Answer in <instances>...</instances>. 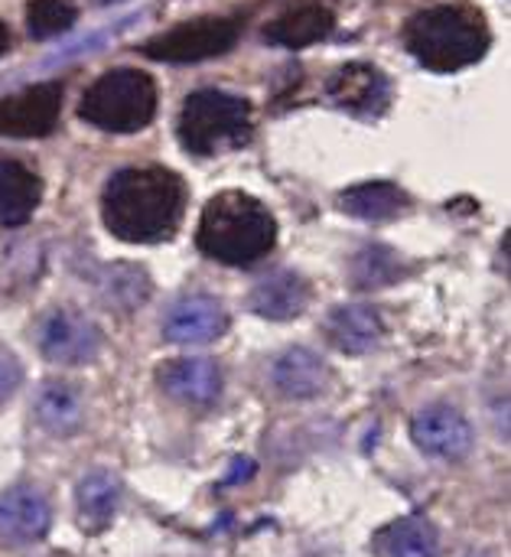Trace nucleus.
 I'll return each mask as SVG.
<instances>
[{
	"label": "nucleus",
	"instance_id": "nucleus-24",
	"mask_svg": "<svg viewBox=\"0 0 511 557\" xmlns=\"http://www.w3.org/2000/svg\"><path fill=\"white\" fill-rule=\"evenodd\" d=\"M75 23V7L68 0H33L26 7V29L33 39H52Z\"/></svg>",
	"mask_w": 511,
	"mask_h": 557
},
{
	"label": "nucleus",
	"instance_id": "nucleus-9",
	"mask_svg": "<svg viewBox=\"0 0 511 557\" xmlns=\"http://www.w3.org/2000/svg\"><path fill=\"white\" fill-rule=\"evenodd\" d=\"M326 95L336 108L356 117H378L388 108L391 85L382 69L369 62H349L326 82Z\"/></svg>",
	"mask_w": 511,
	"mask_h": 557
},
{
	"label": "nucleus",
	"instance_id": "nucleus-16",
	"mask_svg": "<svg viewBox=\"0 0 511 557\" xmlns=\"http://www.w3.org/2000/svg\"><path fill=\"white\" fill-rule=\"evenodd\" d=\"M326 333L329 339L349 352V356H365L372 352L378 343H382V317L372 310V307H359V304H346V307H336L329 317H326Z\"/></svg>",
	"mask_w": 511,
	"mask_h": 557
},
{
	"label": "nucleus",
	"instance_id": "nucleus-25",
	"mask_svg": "<svg viewBox=\"0 0 511 557\" xmlns=\"http://www.w3.org/2000/svg\"><path fill=\"white\" fill-rule=\"evenodd\" d=\"M20 382H23V369H20V362L7 352V349H0V405L20 388Z\"/></svg>",
	"mask_w": 511,
	"mask_h": 557
},
{
	"label": "nucleus",
	"instance_id": "nucleus-1",
	"mask_svg": "<svg viewBox=\"0 0 511 557\" xmlns=\"http://www.w3.org/2000/svg\"><path fill=\"white\" fill-rule=\"evenodd\" d=\"M186 209V186L173 170L130 166L108 180L101 215L114 238L130 245H157L173 238Z\"/></svg>",
	"mask_w": 511,
	"mask_h": 557
},
{
	"label": "nucleus",
	"instance_id": "nucleus-10",
	"mask_svg": "<svg viewBox=\"0 0 511 557\" xmlns=\"http://www.w3.org/2000/svg\"><path fill=\"white\" fill-rule=\"evenodd\" d=\"M411 437L427 457H437V460H463L473 450V428L450 405L424 408L411 424Z\"/></svg>",
	"mask_w": 511,
	"mask_h": 557
},
{
	"label": "nucleus",
	"instance_id": "nucleus-8",
	"mask_svg": "<svg viewBox=\"0 0 511 557\" xmlns=\"http://www.w3.org/2000/svg\"><path fill=\"white\" fill-rule=\"evenodd\" d=\"M62 111V85L42 82L0 101V137H46Z\"/></svg>",
	"mask_w": 511,
	"mask_h": 557
},
{
	"label": "nucleus",
	"instance_id": "nucleus-22",
	"mask_svg": "<svg viewBox=\"0 0 511 557\" xmlns=\"http://www.w3.org/2000/svg\"><path fill=\"white\" fill-rule=\"evenodd\" d=\"M117 503H121V483L108 470H95L78 483V512L88 529L108 525Z\"/></svg>",
	"mask_w": 511,
	"mask_h": 557
},
{
	"label": "nucleus",
	"instance_id": "nucleus-5",
	"mask_svg": "<svg viewBox=\"0 0 511 557\" xmlns=\"http://www.w3.org/2000/svg\"><path fill=\"white\" fill-rule=\"evenodd\" d=\"M251 137V104L232 91L202 88L183 101L179 140L196 157L235 150Z\"/></svg>",
	"mask_w": 511,
	"mask_h": 557
},
{
	"label": "nucleus",
	"instance_id": "nucleus-19",
	"mask_svg": "<svg viewBox=\"0 0 511 557\" xmlns=\"http://www.w3.org/2000/svg\"><path fill=\"white\" fill-rule=\"evenodd\" d=\"M378 552L385 557H437L440 555V532L424 516H408L391 522L378 535Z\"/></svg>",
	"mask_w": 511,
	"mask_h": 557
},
{
	"label": "nucleus",
	"instance_id": "nucleus-7",
	"mask_svg": "<svg viewBox=\"0 0 511 557\" xmlns=\"http://www.w3.org/2000/svg\"><path fill=\"white\" fill-rule=\"evenodd\" d=\"M39 352L59 366H85L101 352V330L78 310H49L36 333Z\"/></svg>",
	"mask_w": 511,
	"mask_h": 557
},
{
	"label": "nucleus",
	"instance_id": "nucleus-17",
	"mask_svg": "<svg viewBox=\"0 0 511 557\" xmlns=\"http://www.w3.org/2000/svg\"><path fill=\"white\" fill-rule=\"evenodd\" d=\"M42 196L39 176L20 160L0 157V225H23Z\"/></svg>",
	"mask_w": 511,
	"mask_h": 557
},
{
	"label": "nucleus",
	"instance_id": "nucleus-12",
	"mask_svg": "<svg viewBox=\"0 0 511 557\" xmlns=\"http://www.w3.org/2000/svg\"><path fill=\"white\" fill-rule=\"evenodd\" d=\"M49 499L33 486H13L0 496V542L33 545L49 532Z\"/></svg>",
	"mask_w": 511,
	"mask_h": 557
},
{
	"label": "nucleus",
	"instance_id": "nucleus-14",
	"mask_svg": "<svg viewBox=\"0 0 511 557\" xmlns=\"http://www.w3.org/2000/svg\"><path fill=\"white\" fill-rule=\"evenodd\" d=\"M271 379H274V388L284 395V398H294V401H303V398H316L326 382H329V369L323 366V359L310 349H287L274 369H271Z\"/></svg>",
	"mask_w": 511,
	"mask_h": 557
},
{
	"label": "nucleus",
	"instance_id": "nucleus-6",
	"mask_svg": "<svg viewBox=\"0 0 511 557\" xmlns=\"http://www.w3.org/2000/svg\"><path fill=\"white\" fill-rule=\"evenodd\" d=\"M238 20L232 16H199L189 23H179L160 36H150L140 52L153 62H202L212 55H225L238 42Z\"/></svg>",
	"mask_w": 511,
	"mask_h": 557
},
{
	"label": "nucleus",
	"instance_id": "nucleus-20",
	"mask_svg": "<svg viewBox=\"0 0 511 557\" xmlns=\"http://www.w3.org/2000/svg\"><path fill=\"white\" fill-rule=\"evenodd\" d=\"M339 206L356 215V219H365V222H385V219H395L404 206H408V196L401 186L395 183H362V186H352L339 196Z\"/></svg>",
	"mask_w": 511,
	"mask_h": 557
},
{
	"label": "nucleus",
	"instance_id": "nucleus-15",
	"mask_svg": "<svg viewBox=\"0 0 511 557\" xmlns=\"http://www.w3.org/2000/svg\"><path fill=\"white\" fill-rule=\"evenodd\" d=\"M310 304V284L294 271H277L251 290V310L264 320H294Z\"/></svg>",
	"mask_w": 511,
	"mask_h": 557
},
{
	"label": "nucleus",
	"instance_id": "nucleus-26",
	"mask_svg": "<svg viewBox=\"0 0 511 557\" xmlns=\"http://www.w3.org/2000/svg\"><path fill=\"white\" fill-rule=\"evenodd\" d=\"M10 49V29H7V23L0 20V55Z\"/></svg>",
	"mask_w": 511,
	"mask_h": 557
},
{
	"label": "nucleus",
	"instance_id": "nucleus-11",
	"mask_svg": "<svg viewBox=\"0 0 511 557\" xmlns=\"http://www.w3.org/2000/svg\"><path fill=\"white\" fill-rule=\"evenodd\" d=\"M228 330V317L215 297L192 294L170 307L163 320V336L176 346H205Z\"/></svg>",
	"mask_w": 511,
	"mask_h": 557
},
{
	"label": "nucleus",
	"instance_id": "nucleus-3",
	"mask_svg": "<svg viewBox=\"0 0 511 557\" xmlns=\"http://www.w3.org/2000/svg\"><path fill=\"white\" fill-rule=\"evenodd\" d=\"M277 242V222L264 202L245 193H219L209 199L199 219L196 245L202 255L222 264L248 268L271 255Z\"/></svg>",
	"mask_w": 511,
	"mask_h": 557
},
{
	"label": "nucleus",
	"instance_id": "nucleus-18",
	"mask_svg": "<svg viewBox=\"0 0 511 557\" xmlns=\"http://www.w3.org/2000/svg\"><path fill=\"white\" fill-rule=\"evenodd\" d=\"M336 26V16L333 10L320 7V3H307V7H297V10H287L281 13L267 29L264 36L274 42V46H284V49H307L320 39H326Z\"/></svg>",
	"mask_w": 511,
	"mask_h": 557
},
{
	"label": "nucleus",
	"instance_id": "nucleus-21",
	"mask_svg": "<svg viewBox=\"0 0 511 557\" xmlns=\"http://www.w3.org/2000/svg\"><path fill=\"white\" fill-rule=\"evenodd\" d=\"M36 418L49 434L68 437L85 418L78 392L68 382H46L36 395Z\"/></svg>",
	"mask_w": 511,
	"mask_h": 557
},
{
	"label": "nucleus",
	"instance_id": "nucleus-23",
	"mask_svg": "<svg viewBox=\"0 0 511 557\" xmlns=\"http://www.w3.org/2000/svg\"><path fill=\"white\" fill-rule=\"evenodd\" d=\"M401 277H404V264L385 245H369L352 261V281H356V287H365V290L388 287V284L401 281Z\"/></svg>",
	"mask_w": 511,
	"mask_h": 557
},
{
	"label": "nucleus",
	"instance_id": "nucleus-13",
	"mask_svg": "<svg viewBox=\"0 0 511 557\" xmlns=\"http://www.w3.org/2000/svg\"><path fill=\"white\" fill-rule=\"evenodd\" d=\"M157 379L163 392L183 405H212L222 392V372L212 359H173Z\"/></svg>",
	"mask_w": 511,
	"mask_h": 557
},
{
	"label": "nucleus",
	"instance_id": "nucleus-2",
	"mask_svg": "<svg viewBox=\"0 0 511 557\" xmlns=\"http://www.w3.org/2000/svg\"><path fill=\"white\" fill-rule=\"evenodd\" d=\"M408 52L431 72L450 75L466 65H476L489 52V26L486 16L466 3H444L414 13L404 29Z\"/></svg>",
	"mask_w": 511,
	"mask_h": 557
},
{
	"label": "nucleus",
	"instance_id": "nucleus-27",
	"mask_svg": "<svg viewBox=\"0 0 511 557\" xmlns=\"http://www.w3.org/2000/svg\"><path fill=\"white\" fill-rule=\"evenodd\" d=\"M95 3H121V0H95Z\"/></svg>",
	"mask_w": 511,
	"mask_h": 557
},
{
	"label": "nucleus",
	"instance_id": "nucleus-4",
	"mask_svg": "<svg viewBox=\"0 0 511 557\" xmlns=\"http://www.w3.org/2000/svg\"><path fill=\"white\" fill-rule=\"evenodd\" d=\"M157 114V85L147 72L111 69L82 98L78 117L108 134L144 131Z\"/></svg>",
	"mask_w": 511,
	"mask_h": 557
}]
</instances>
